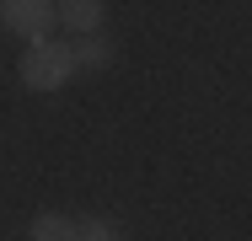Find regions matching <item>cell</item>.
Listing matches in <instances>:
<instances>
[{
	"mask_svg": "<svg viewBox=\"0 0 252 241\" xmlns=\"http://www.w3.org/2000/svg\"><path fill=\"white\" fill-rule=\"evenodd\" d=\"M70 54H75V70L97 75V70H107V64H113V38H107V32H92V38H75V43H70Z\"/></svg>",
	"mask_w": 252,
	"mask_h": 241,
	"instance_id": "obj_4",
	"label": "cell"
},
{
	"mask_svg": "<svg viewBox=\"0 0 252 241\" xmlns=\"http://www.w3.org/2000/svg\"><path fill=\"white\" fill-rule=\"evenodd\" d=\"M0 27L22 43H43L54 27V0H0Z\"/></svg>",
	"mask_w": 252,
	"mask_h": 241,
	"instance_id": "obj_2",
	"label": "cell"
},
{
	"mask_svg": "<svg viewBox=\"0 0 252 241\" xmlns=\"http://www.w3.org/2000/svg\"><path fill=\"white\" fill-rule=\"evenodd\" d=\"M54 22L70 27L75 38H92V32H102V22H107V5L102 0H54Z\"/></svg>",
	"mask_w": 252,
	"mask_h": 241,
	"instance_id": "obj_3",
	"label": "cell"
},
{
	"mask_svg": "<svg viewBox=\"0 0 252 241\" xmlns=\"http://www.w3.org/2000/svg\"><path fill=\"white\" fill-rule=\"evenodd\" d=\"M32 241H81V220H70V214H38L32 220V231H27Z\"/></svg>",
	"mask_w": 252,
	"mask_h": 241,
	"instance_id": "obj_5",
	"label": "cell"
},
{
	"mask_svg": "<svg viewBox=\"0 0 252 241\" xmlns=\"http://www.w3.org/2000/svg\"><path fill=\"white\" fill-rule=\"evenodd\" d=\"M22 86L27 91H59L70 75H75V54L64 38H43V43H27L22 48V64H16Z\"/></svg>",
	"mask_w": 252,
	"mask_h": 241,
	"instance_id": "obj_1",
	"label": "cell"
},
{
	"mask_svg": "<svg viewBox=\"0 0 252 241\" xmlns=\"http://www.w3.org/2000/svg\"><path fill=\"white\" fill-rule=\"evenodd\" d=\"M81 241H118V225L107 214H86L81 220Z\"/></svg>",
	"mask_w": 252,
	"mask_h": 241,
	"instance_id": "obj_6",
	"label": "cell"
}]
</instances>
